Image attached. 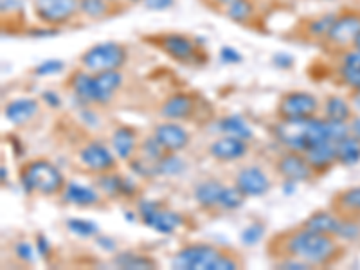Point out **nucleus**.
Instances as JSON below:
<instances>
[{
	"instance_id": "5fc2aeb1",
	"label": "nucleus",
	"mask_w": 360,
	"mask_h": 270,
	"mask_svg": "<svg viewBox=\"0 0 360 270\" xmlns=\"http://www.w3.org/2000/svg\"><path fill=\"white\" fill-rule=\"evenodd\" d=\"M349 131H352V135H355V137L360 139V117L353 119L352 124H349Z\"/></svg>"
},
{
	"instance_id": "473e14b6",
	"label": "nucleus",
	"mask_w": 360,
	"mask_h": 270,
	"mask_svg": "<svg viewBox=\"0 0 360 270\" xmlns=\"http://www.w3.org/2000/svg\"><path fill=\"white\" fill-rule=\"evenodd\" d=\"M67 229L79 238H96L99 234V227L96 221L83 220V218H69Z\"/></svg>"
},
{
	"instance_id": "2f4dec72",
	"label": "nucleus",
	"mask_w": 360,
	"mask_h": 270,
	"mask_svg": "<svg viewBox=\"0 0 360 270\" xmlns=\"http://www.w3.org/2000/svg\"><path fill=\"white\" fill-rule=\"evenodd\" d=\"M186 164L184 160L180 159L179 155H175L173 152H168L162 159L157 162V175H166V176H173L179 175V173L184 172Z\"/></svg>"
},
{
	"instance_id": "de8ad7c7",
	"label": "nucleus",
	"mask_w": 360,
	"mask_h": 270,
	"mask_svg": "<svg viewBox=\"0 0 360 270\" xmlns=\"http://www.w3.org/2000/svg\"><path fill=\"white\" fill-rule=\"evenodd\" d=\"M37 252L40 254V258L47 259L51 254V243L45 240L44 236H38L37 238Z\"/></svg>"
},
{
	"instance_id": "ddd939ff",
	"label": "nucleus",
	"mask_w": 360,
	"mask_h": 270,
	"mask_svg": "<svg viewBox=\"0 0 360 270\" xmlns=\"http://www.w3.org/2000/svg\"><path fill=\"white\" fill-rule=\"evenodd\" d=\"M247 141L238 139V137H233V135H225V137H220V139L214 141L211 146H209V153L211 157L218 160H238L242 157L247 155Z\"/></svg>"
},
{
	"instance_id": "f3484780",
	"label": "nucleus",
	"mask_w": 360,
	"mask_h": 270,
	"mask_svg": "<svg viewBox=\"0 0 360 270\" xmlns=\"http://www.w3.org/2000/svg\"><path fill=\"white\" fill-rule=\"evenodd\" d=\"M164 51L172 58L179 60V62H195L197 58V47L189 38L182 37V34H168L162 40Z\"/></svg>"
},
{
	"instance_id": "f257e3e1",
	"label": "nucleus",
	"mask_w": 360,
	"mask_h": 270,
	"mask_svg": "<svg viewBox=\"0 0 360 270\" xmlns=\"http://www.w3.org/2000/svg\"><path fill=\"white\" fill-rule=\"evenodd\" d=\"M285 250L290 258H299L310 265H328L337 258L339 247L332 234L303 229L295 231L285 240Z\"/></svg>"
},
{
	"instance_id": "37998d69",
	"label": "nucleus",
	"mask_w": 360,
	"mask_h": 270,
	"mask_svg": "<svg viewBox=\"0 0 360 270\" xmlns=\"http://www.w3.org/2000/svg\"><path fill=\"white\" fill-rule=\"evenodd\" d=\"M143 4L150 11H166V9L173 8L175 0H143Z\"/></svg>"
},
{
	"instance_id": "8fccbe9b",
	"label": "nucleus",
	"mask_w": 360,
	"mask_h": 270,
	"mask_svg": "<svg viewBox=\"0 0 360 270\" xmlns=\"http://www.w3.org/2000/svg\"><path fill=\"white\" fill-rule=\"evenodd\" d=\"M96 243H98V247H101L103 250H107V252H114L115 249H117V245H115V242L112 240V238H105V236H96Z\"/></svg>"
},
{
	"instance_id": "3c124183",
	"label": "nucleus",
	"mask_w": 360,
	"mask_h": 270,
	"mask_svg": "<svg viewBox=\"0 0 360 270\" xmlns=\"http://www.w3.org/2000/svg\"><path fill=\"white\" fill-rule=\"evenodd\" d=\"M82 119L89 127H98V115L90 110H82Z\"/></svg>"
},
{
	"instance_id": "6e6d98bb",
	"label": "nucleus",
	"mask_w": 360,
	"mask_h": 270,
	"mask_svg": "<svg viewBox=\"0 0 360 270\" xmlns=\"http://www.w3.org/2000/svg\"><path fill=\"white\" fill-rule=\"evenodd\" d=\"M355 105H356V108L360 110V89L355 90Z\"/></svg>"
},
{
	"instance_id": "b1692460",
	"label": "nucleus",
	"mask_w": 360,
	"mask_h": 270,
	"mask_svg": "<svg viewBox=\"0 0 360 270\" xmlns=\"http://www.w3.org/2000/svg\"><path fill=\"white\" fill-rule=\"evenodd\" d=\"M340 224H342V220H339L335 214L328 213V211H317V213H314L307 221H304L303 227L315 231V233L337 236V233H339L340 229Z\"/></svg>"
},
{
	"instance_id": "5701e85b",
	"label": "nucleus",
	"mask_w": 360,
	"mask_h": 270,
	"mask_svg": "<svg viewBox=\"0 0 360 270\" xmlns=\"http://www.w3.org/2000/svg\"><path fill=\"white\" fill-rule=\"evenodd\" d=\"M135 144H137V134L130 127H119L112 134V148L121 160L131 159V153L135 152Z\"/></svg>"
},
{
	"instance_id": "f8f14e48",
	"label": "nucleus",
	"mask_w": 360,
	"mask_h": 270,
	"mask_svg": "<svg viewBox=\"0 0 360 270\" xmlns=\"http://www.w3.org/2000/svg\"><path fill=\"white\" fill-rule=\"evenodd\" d=\"M360 34V17L359 15H342L332 25L328 40L335 45H349L355 44L356 37Z\"/></svg>"
},
{
	"instance_id": "09e8293b",
	"label": "nucleus",
	"mask_w": 360,
	"mask_h": 270,
	"mask_svg": "<svg viewBox=\"0 0 360 270\" xmlns=\"http://www.w3.org/2000/svg\"><path fill=\"white\" fill-rule=\"evenodd\" d=\"M41 98H44V101L47 103L51 108H58L60 105H62V99H60V96H58L56 92H53V90H47V92H44V94H41Z\"/></svg>"
},
{
	"instance_id": "7c9ffc66",
	"label": "nucleus",
	"mask_w": 360,
	"mask_h": 270,
	"mask_svg": "<svg viewBox=\"0 0 360 270\" xmlns=\"http://www.w3.org/2000/svg\"><path fill=\"white\" fill-rule=\"evenodd\" d=\"M139 152L143 159L150 160V162H159V160L168 153V150H166V148L162 146V143L153 135V137H146V139L141 143Z\"/></svg>"
},
{
	"instance_id": "58836bf2",
	"label": "nucleus",
	"mask_w": 360,
	"mask_h": 270,
	"mask_svg": "<svg viewBox=\"0 0 360 270\" xmlns=\"http://www.w3.org/2000/svg\"><path fill=\"white\" fill-rule=\"evenodd\" d=\"M337 18L332 17V15H326V17L319 18V20H315L310 24V31L314 34H317V37H328V33H330V29H332V25L335 24Z\"/></svg>"
},
{
	"instance_id": "c9c22d12",
	"label": "nucleus",
	"mask_w": 360,
	"mask_h": 270,
	"mask_svg": "<svg viewBox=\"0 0 360 270\" xmlns=\"http://www.w3.org/2000/svg\"><path fill=\"white\" fill-rule=\"evenodd\" d=\"M243 200H245V195L238 189V186H234V188H224L220 197V207L238 209L242 207Z\"/></svg>"
},
{
	"instance_id": "dca6fc26",
	"label": "nucleus",
	"mask_w": 360,
	"mask_h": 270,
	"mask_svg": "<svg viewBox=\"0 0 360 270\" xmlns=\"http://www.w3.org/2000/svg\"><path fill=\"white\" fill-rule=\"evenodd\" d=\"M121 85H123V76L119 70L94 74V103L98 105L108 103Z\"/></svg>"
},
{
	"instance_id": "4be33fe9",
	"label": "nucleus",
	"mask_w": 360,
	"mask_h": 270,
	"mask_svg": "<svg viewBox=\"0 0 360 270\" xmlns=\"http://www.w3.org/2000/svg\"><path fill=\"white\" fill-rule=\"evenodd\" d=\"M225 186L214 179L202 180L195 188V200L205 209L220 207V197Z\"/></svg>"
},
{
	"instance_id": "052dcab7",
	"label": "nucleus",
	"mask_w": 360,
	"mask_h": 270,
	"mask_svg": "<svg viewBox=\"0 0 360 270\" xmlns=\"http://www.w3.org/2000/svg\"><path fill=\"white\" fill-rule=\"evenodd\" d=\"M355 47H356V49H360V34L356 37V40H355Z\"/></svg>"
},
{
	"instance_id": "393cba45",
	"label": "nucleus",
	"mask_w": 360,
	"mask_h": 270,
	"mask_svg": "<svg viewBox=\"0 0 360 270\" xmlns=\"http://www.w3.org/2000/svg\"><path fill=\"white\" fill-rule=\"evenodd\" d=\"M337 160L344 166H353L360 160V139L355 135H346L344 139L335 143Z\"/></svg>"
},
{
	"instance_id": "4468645a",
	"label": "nucleus",
	"mask_w": 360,
	"mask_h": 270,
	"mask_svg": "<svg viewBox=\"0 0 360 270\" xmlns=\"http://www.w3.org/2000/svg\"><path fill=\"white\" fill-rule=\"evenodd\" d=\"M153 135L162 143V146L168 152H180V150H184L189 144V134L186 131V128H182L176 123H169V121L159 124Z\"/></svg>"
},
{
	"instance_id": "c85d7f7f",
	"label": "nucleus",
	"mask_w": 360,
	"mask_h": 270,
	"mask_svg": "<svg viewBox=\"0 0 360 270\" xmlns=\"http://www.w3.org/2000/svg\"><path fill=\"white\" fill-rule=\"evenodd\" d=\"M114 265L119 266V269H127V270H146L153 269L155 266V262L148 256H143V254H135V252H121L115 254Z\"/></svg>"
},
{
	"instance_id": "e433bc0d",
	"label": "nucleus",
	"mask_w": 360,
	"mask_h": 270,
	"mask_svg": "<svg viewBox=\"0 0 360 270\" xmlns=\"http://www.w3.org/2000/svg\"><path fill=\"white\" fill-rule=\"evenodd\" d=\"M340 207L348 209V211H355V213H360V186L356 188H349L346 191H342L337 198Z\"/></svg>"
},
{
	"instance_id": "ea45409f",
	"label": "nucleus",
	"mask_w": 360,
	"mask_h": 270,
	"mask_svg": "<svg viewBox=\"0 0 360 270\" xmlns=\"http://www.w3.org/2000/svg\"><path fill=\"white\" fill-rule=\"evenodd\" d=\"M63 67H65V63L62 60H47V62L40 63L34 69V74H38V76H53V74L62 72Z\"/></svg>"
},
{
	"instance_id": "2eb2a0df",
	"label": "nucleus",
	"mask_w": 360,
	"mask_h": 270,
	"mask_svg": "<svg viewBox=\"0 0 360 270\" xmlns=\"http://www.w3.org/2000/svg\"><path fill=\"white\" fill-rule=\"evenodd\" d=\"M98 188L108 197H131L137 191V184L127 176L115 175V173H101L98 176Z\"/></svg>"
},
{
	"instance_id": "4d7b16f0",
	"label": "nucleus",
	"mask_w": 360,
	"mask_h": 270,
	"mask_svg": "<svg viewBox=\"0 0 360 270\" xmlns=\"http://www.w3.org/2000/svg\"><path fill=\"white\" fill-rule=\"evenodd\" d=\"M0 173H2V184H6V180H8V172H6V166L0 168Z\"/></svg>"
},
{
	"instance_id": "49530a36",
	"label": "nucleus",
	"mask_w": 360,
	"mask_h": 270,
	"mask_svg": "<svg viewBox=\"0 0 360 270\" xmlns=\"http://www.w3.org/2000/svg\"><path fill=\"white\" fill-rule=\"evenodd\" d=\"M272 62L279 69H290L294 65V56H290L288 53H276L274 58H272Z\"/></svg>"
},
{
	"instance_id": "c03bdc74",
	"label": "nucleus",
	"mask_w": 360,
	"mask_h": 270,
	"mask_svg": "<svg viewBox=\"0 0 360 270\" xmlns=\"http://www.w3.org/2000/svg\"><path fill=\"white\" fill-rule=\"evenodd\" d=\"M220 60L224 63H240L242 62V54L238 53L236 49H233V47H221L220 51Z\"/></svg>"
},
{
	"instance_id": "6ab92c4d",
	"label": "nucleus",
	"mask_w": 360,
	"mask_h": 270,
	"mask_svg": "<svg viewBox=\"0 0 360 270\" xmlns=\"http://www.w3.org/2000/svg\"><path fill=\"white\" fill-rule=\"evenodd\" d=\"M304 155H307L311 168L317 169V172H323V169L330 168L337 160L335 143H332V141H323V143L314 144V146L308 148L307 152H304Z\"/></svg>"
},
{
	"instance_id": "0eeeda50",
	"label": "nucleus",
	"mask_w": 360,
	"mask_h": 270,
	"mask_svg": "<svg viewBox=\"0 0 360 270\" xmlns=\"http://www.w3.org/2000/svg\"><path fill=\"white\" fill-rule=\"evenodd\" d=\"M79 9V0H34L38 18L47 24H65Z\"/></svg>"
},
{
	"instance_id": "6e6552de",
	"label": "nucleus",
	"mask_w": 360,
	"mask_h": 270,
	"mask_svg": "<svg viewBox=\"0 0 360 270\" xmlns=\"http://www.w3.org/2000/svg\"><path fill=\"white\" fill-rule=\"evenodd\" d=\"M317 98L310 92H290L283 96L279 101V115L283 119H297V117H311L317 112Z\"/></svg>"
},
{
	"instance_id": "f704fd0d",
	"label": "nucleus",
	"mask_w": 360,
	"mask_h": 270,
	"mask_svg": "<svg viewBox=\"0 0 360 270\" xmlns=\"http://www.w3.org/2000/svg\"><path fill=\"white\" fill-rule=\"evenodd\" d=\"M79 11L90 18H101L108 11V0H79Z\"/></svg>"
},
{
	"instance_id": "cd10ccee",
	"label": "nucleus",
	"mask_w": 360,
	"mask_h": 270,
	"mask_svg": "<svg viewBox=\"0 0 360 270\" xmlns=\"http://www.w3.org/2000/svg\"><path fill=\"white\" fill-rule=\"evenodd\" d=\"M340 74H342V79L346 82V85L355 90L360 89V49L346 54Z\"/></svg>"
},
{
	"instance_id": "79ce46f5",
	"label": "nucleus",
	"mask_w": 360,
	"mask_h": 270,
	"mask_svg": "<svg viewBox=\"0 0 360 270\" xmlns=\"http://www.w3.org/2000/svg\"><path fill=\"white\" fill-rule=\"evenodd\" d=\"M359 233L360 231L355 224H352V221H342V224H340L339 233H337V236L344 238V240H353V238L359 236Z\"/></svg>"
},
{
	"instance_id": "423d86ee",
	"label": "nucleus",
	"mask_w": 360,
	"mask_h": 270,
	"mask_svg": "<svg viewBox=\"0 0 360 270\" xmlns=\"http://www.w3.org/2000/svg\"><path fill=\"white\" fill-rule=\"evenodd\" d=\"M139 217L144 225L152 227L153 231L160 234H172L182 225V217L175 211L162 209L157 202L143 200L139 204Z\"/></svg>"
},
{
	"instance_id": "a19ab883",
	"label": "nucleus",
	"mask_w": 360,
	"mask_h": 270,
	"mask_svg": "<svg viewBox=\"0 0 360 270\" xmlns=\"http://www.w3.org/2000/svg\"><path fill=\"white\" fill-rule=\"evenodd\" d=\"M15 254H17L22 262L31 263L34 259V250L33 247H31V243L27 242H18L17 245H15Z\"/></svg>"
},
{
	"instance_id": "9d476101",
	"label": "nucleus",
	"mask_w": 360,
	"mask_h": 270,
	"mask_svg": "<svg viewBox=\"0 0 360 270\" xmlns=\"http://www.w3.org/2000/svg\"><path fill=\"white\" fill-rule=\"evenodd\" d=\"M279 175L285 176V180H294V182H304L311 176L314 168L308 162L307 155L301 152H288L281 155L276 162Z\"/></svg>"
},
{
	"instance_id": "a18cd8bd",
	"label": "nucleus",
	"mask_w": 360,
	"mask_h": 270,
	"mask_svg": "<svg viewBox=\"0 0 360 270\" xmlns=\"http://www.w3.org/2000/svg\"><path fill=\"white\" fill-rule=\"evenodd\" d=\"M310 263L303 262V259L299 258H290L287 262H279L278 263V269H287V270H304V269H310Z\"/></svg>"
},
{
	"instance_id": "9b49d317",
	"label": "nucleus",
	"mask_w": 360,
	"mask_h": 270,
	"mask_svg": "<svg viewBox=\"0 0 360 270\" xmlns=\"http://www.w3.org/2000/svg\"><path fill=\"white\" fill-rule=\"evenodd\" d=\"M234 182L245 197H262L270 189L269 176L259 166H247L240 169Z\"/></svg>"
},
{
	"instance_id": "f03ea898",
	"label": "nucleus",
	"mask_w": 360,
	"mask_h": 270,
	"mask_svg": "<svg viewBox=\"0 0 360 270\" xmlns=\"http://www.w3.org/2000/svg\"><path fill=\"white\" fill-rule=\"evenodd\" d=\"M276 139L292 152L304 153L314 144L328 141L326 119H283L274 127Z\"/></svg>"
},
{
	"instance_id": "a211bd4d",
	"label": "nucleus",
	"mask_w": 360,
	"mask_h": 270,
	"mask_svg": "<svg viewBox=\"0 0 360 270\" xmlns=\"http://www.w3.org/2000/svg\"><path fill=\"white\" fill-rule=\"evenodd\" d=\"M195 112V103L191 96L188 94H175L168 98L160 107V115L169 121H184Z\"/></svg>"
},
{
	"instance_id": "e2e57ef3",
	"label": "nucleus",
	"mask_w": 360,
	"mask_h": 270,
	"mask_svg": "<svg viewBox=\"0 0 360 270\" xmlns=\"http://www.w3.org/2000/svg\"><path fill=\"white\" fill-rule=\"evenodd\" d=\"M108 2H112V0H108Z\"/></svg>"
},
{
	"instance_id": "bb28decb",
	"label": "nucleus",
	"mask_w": 360,
	"mask_h": 270,
	"mask_svg": "<svg viewBox=\"0 0 360 270\" xmlns=\"http://www.w3.org/2000/svg\"><path fill=\"white\" fill-rule=\"evenodd\" d=\"M74 96L82 103H94V76L90 72H76L70 79Z\"/></svg>"
},
{
	"instance_id": "4c0bfd02",
	"label": "nucleus",
	"mask_w": 360,
	"mask_h": 270,
	"mask_svg": "<svg viewBox=\"0 0 360 270\" xmlns=\"http://www.w3.org/2000/svg\"><path fill=\"white\" fill-rule=\"evenodd\" d=\"M263 234H265V227H263V224H250L249 227L243 229L242 243L247 247L256 245L259 240H263Z\"/></svg>"
},
{
	"instance_id": "1a4fd4ad",
	"label": "nucleus",
	"mask_w": 360,
	"mask_h": 270,
	"mask_svg": "<svg viewBox=\"0 0 360 270\" xmlns=\"http://www.w3.org/2000/svg\"><path fill=\"white\" fill-rule=\"evenodd\" d=\"M79 160H82V164L86 169L96 173L110 172L115 166L114 153L105 144L99 143V141H92V143L85 144L79 150Z\"/></svg>"
},
{
	"instance_id": "c756f323",
	"label": "nucleus",
	"mask_w": 360,
	"mask_h": 270,
	"mask_svg": "<svg viewBox=\"0 0 360 270\" xmlns=\"http://www.w3.org/2000/svg\"><path fill=\"white\" fill-rule=\"evenodd\" d=\"M324 112H326V119H332V121H342L346 123L352 115V108L342 98L339 96H332V98L326 99V105H324Z\"/></svg>"
},
{
	"instance_id": "680f3d73",
	"label": "nucleus",
	"mask_w": 360,
	"mask_h": 270,
	"mask_svg": "<svg viewBox=\"0 0 360 270\" xmlns=\"http://www.w3.org/2000/svg\"><path fill=\"white\" fill-rule=\"evenodd\" d=\"M128 2H141V0H128Z\"/></svg>"
},
{
	"instance_id": "864d4df0",
	"label": "nucleus",
	"mask_w": 360,
	"mask_h": 270,
	"mask_svg": "<svg viewBox=\"0 0 360 270\" xmlns=\"http://www.w3.org/2000/svg\"><path fill=\"white\" fill-rule=\"evenodd\" d=\"M31 37H54V34H58V31H54V29H37V31H31Z\"/></svg>"
},
{
	"instance_id": "412c9836",
	"label": "nucleus",
	"mask_w": 360,
	"mask_h": 270,
	"mask_svg": "<svg viewBox=\"0 0 360 270\" xmlns=\"http://www.w3.org/2000/svg\"><path fill=\"white\" fill-rule=\"evenodd\" d=\"M63 200L67 204L86 207V205L98 204L99 193L94 188H89V186L78 184V182H69L65 186V189H63Z\"/></svg>"
},
{
	"instance_id": "39448f33",
	"label": "nucleus",
	"mask_w": 360,
	"mask_h": 270,
	"mask_svg": "<svg viewBox=\"0 0 360 270\" xmlns=\"http://www.w3.org/2000/svg\"><path fill=\"white\" fill-rule=\"evenodd\" d=\"M124 62H127V49L115 41H103L94 45L82 58L83 67L92 74L119 70Z\"/></svg>"
},
{
	"instance_id": "603ef678",
	"label": "nucleus",
	"mask_w": 360,
	"mask_h": 270,
	"mask_svg": "<svg viewBox=\"0 0 360 270\" xmlns=\"http://www.w3.org/2000/svg\"><path fill=\"white\" fill-rule=\"evenodd\" d=\"M295 191H297V182H294V180H287V182L283 184V193H285V197H292Z\"/></svg>"
},
{
	"instance_id": "aec40b11",
	"label": "nucleus",
	"mask_w": 360,
	"mask_h": 270,
	"mask_svg": "<svg viewBox=\"0 0 360 270\" xmlns=\"http://www.w3.org/2000/svg\"><path fill=\"white\" fill-rule=\"evenodd\" d=\"M38 114L37 99L20 98L6 105L4 115L9 123L13 124H25L29 119H33Z\"/></svg>"
},
{
	"instance_id": "7ed1b4c3",
	"label": "nucleus",
	"mask_w": 360,
	"mask_h": 270,
	"mask_svg": "<svg viewBox=\"0 0 360 270\" xmlns=\"http://www.w3.org/2000/svg\"><path fill=\"white\" fill-rule=\"evenodd\" d=\"M173 269L180 270H234L238 263L217 247L197 243L180 249L172 262Z\"/></svg>"
},
{
	"instance_id": "13d9d810",
	"label": "nucleus",
	"mask_w": 360,
	"mask_h": 270,
	"mask_svg": "<svg viewBox=\"0 0 360 270\" xmlns=\"http://www.w3.org/2000/svg\"><path fill=\"white\" fill-rule=\"evenodd\" d=\"M124 218H127L128 221H134V220H137V217H134V214H131V213H127V214H124Z\"/></svg>"
},
{
	"instance_id": "72a5a7b5",
	"label": "nucleus",
	"mask_w": 360,
	"mask_h": 270,
	"mask_svg": "<svg viewBox=\"0 0 360 270\" xmlns=\"http://www.w3.org/2000/svg\"><path fill=\"white\" fill-rule=\"evenodd\" d=\"M252 15V4L249 0H234L227 6V17L234 22H247Z\"/></svg>"
},
{
	"instance_id": "a878e982",
	"label": "nucleus",
	"mask_w": 360,
	"mask_h": 270,
	"mask_svg": "<svg viewBox=\"0 0 360 270\" xmlns=\"http://www.w3.org/2000/svg\"><path fill=\"white\" fill-rule=\"evenodd\" d=\"M220 131H224L225 135H233V137H238V139H243V141H249L252 139V128L247 124V121L240 115H227L220 121L218 124Z\"/></svg>"
},
{
	"instance_id": "bf43d9fd",
	"label": "nucleus",
	"mask_w": 360,
	"mask_h": 270,
	"mask_svg": "<svg viewBox=\"0 0 360 270\" xmlns=\"http://www.w3.org/2000/svg\"><path fill=\"white\" fill-rule=\"evenodd\" d=\"M218 2H220V4H225V6H229L231 2H234V0H218Z\"/></svg>"
},
{
	"instance_id": "20e7f679",
	"label": "nucleus",
	"mask_w": 360,
	"mask_h": 270,
	"mask_svg": "<svg viewBox=\"0 0 360 270\" xmlns=\"http://www.w3.org/2000/svg\"><path fill=\"white\" fill-rule=\"evenodd\" d=\"M22 186H24L25 193H40L45 197L56 195L65 186V179H63L62 172L54 166L53 162L45 159H38L29 162L20 173Z\"/></svg>"
}]
</instances>
